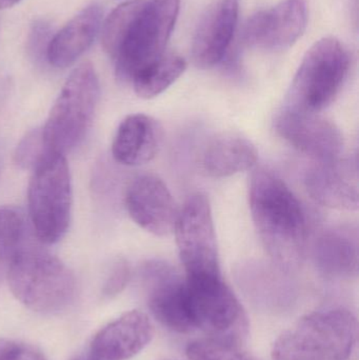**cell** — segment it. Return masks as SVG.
I'll use <instances>...</instances> for the list:
<instances>
[{
  "label": "cell",
  "instance_id": "cell-1",
  "mask_svg": "<svg viewBox=\"0 0 359 360\" xmlns=\"http://www.w3.org/2000/svg\"><path fill=\"white\" fill-rule=\"evenodd\" d=\"M249 205L261 243L282 273L301 268L307 254L308 222L296 195L278 174L259 167L249 182Z\"/></svg>",
  "mask_w": 359,
  "mask_h": 360
},
{
  "label": "cell",
  "instance_id": "cell-2",
  "mask_svg": "<svg viewBox=\"0 0 359 360\" xmlns=\"http://www.w3.org/2000/svg\"><path fill=\"white\" fill-rule=\"evenodd\" d=\"M358 319L346 309L306 315L274 342L273 360H347L358 342Z\"/></svg>",
  "mask_w": 359,
  "mask_h": 360
},
{
  "label": "cell",
  "instance_id": "cell-3",
  "mask_svg": "<svg viewBox=\"0 0 359 360\" xmlns=\"http://www.w3.org/2000/svg\"><path fill=\"white\" fill-rule=\"evenodd\" d=\"M13 295L34 312L65 310L75 297L73 272L50 252L23 245L17 252L8 272Z\"/></svg>",
  "mask_w": 359,
  "mask_h": 360
},
{
  "label": "cell",
  "instance_id": "cell-4",
  "mask_svg": "<svg viewBox=\"0 0 359 360\" xmlns=\"http://www.w3.org/2000/svg\"><path fill=\"white\" fill-rule=\"evenodd\" d=\"M99 95L98 76L91 63H84L70 74L41 129L46 151L65 155L84 141Z\"/></svg>",
  "mask_w": 359,
  "mask_h": 360
},
{
  "label": "cell",
  "instance_id": "cell-5",
  "mask_svg": "<svg viewBox=\"0 0 359 360\" xmlns=\"http://www.w3.org/2000/svg\"><path fill=\"white\" fill-rule=\"evenodd\" d=\"M350 56L337 38L326 37L309 49L293 78L285 107L318 114L334 103L347 80Z\"/></svg>",
  "mask_w": 359,
  "mask_h": 360
},
{
  "label": "cell",
  "instance_id": "cell-6",
  "mask_svg": "<svg viewBox=\"0 0 359 360\" xmlns=\"http://www.w3.org/2000/svg\"><path fill=\"white\" fill-rule=\"evenodd\" d=\"M27 205L36 236L46 245L61 240L70 226L72 182L65 155L46 151L33 167Z\"/></svg>",
  "mask_w": 359,
  "mask_h": 360
},
{
  "label": "cell",
  "instance_id": "cell-7",
  "mask_svg": "<svg viewBox=\"0 0 359 360\" xmlns=\"http://www.w3.org/2000/svg\"><path fill=\"white\" fill-rule=\"evenodd\" d=\"M179 6L181 0L145 2L128 37L114 57L118 79L132 82L138 72L164 54L167 42L178 17Z\"/></svg>",
  "mask_w": 359,
  "mask_h": 360
},
{
  "label": "cell",
  "instance_id": "cell-8",
  "mask_svg": "<svg viewBox=\"0 0 359 360\" xmlns=\"http://www.w3.org/2000/svg\"><path fill=\"white\" fill-rule=\"evenodd\" d=\"M185 287L194 329L229 344L236 345L244 338L246 314L223 276L185 278Z\"/></svg>",
  "mask_w": 359,
  "mask_h": 360
},
{
  "label": "cell",
  "instance_id": "cell-9",
  "mask_svg": "<svg viewBox=\"0 0 359 360\" xmlns=\"http://www.w3.org/2000/svg\"><path fill=\"white\" fill-rule=\"evenodd\" d=\"M185 278L221 276L210 201L196 193L178 211L174 228Z\"/></svg>",
  "mask_w": 359,
  "mask_h": 360
},
{
  "label": "cell",
  "instance_id": "cell-10",
  "mask_svg": "<svg viewBox=\"0 0 359 360\" xmlns=\"http://www.w3.org/2000/svg\"><path fill=\"white\" fill-rule=\"evenodd\" d=\"M141 279L153 316L172 331H193L185 281L176 270L162 260H150L141 268Z\"/></svg>",
  "mask_w": 359,
  "mask_h": 360
},
{
  "label": "cell",
  "instance_id": "cell-11",
  "mask_svg": "<svg viewBox=\"0 0 359 360\" xmlns=\"http://www.w3.org/2000/svg\"><path fill=\"white\" fill-rule=\"evenodd\" d=\"M275 131L294 149L316 162L341 160L344 136L337 124L316 113L284 108L275 118Z\"/></svg>",
  "mask_w": 359,
  "mask_h": 360
},
{
  "label": "cell",
  "instance_id": "cell-12",
  "mask_svg": "<svg viewBox=\"0 0 359 360\" xmlns=\"http://www.w3.org/2000/svg\"><path fill=\"white\" fill-rule=\"evenodd\" d=\"M307 20L306 0H284L274 8L252 15L244 25L242 39L252 48L285 50L303 35Z\"/></svg>",
  "mask_w": 359,
  "mask_h": 360
},
{
  "label": "cell",
  "instance_id": "cell-13",
  "mask_svg": "<svg viewBox=\"0 0 359 360\" xmlns=\"http://www.w3.org/2000/svg\"><path fill=\"white\" fill-rule=\"evenodd\" d=\"M126 207L133 221L147 232L158 237L174 232L179 210L159 177L145 174L133 180L126 188Z\"/></svg>",
  "mask_w": 359,
  "mask_h": 360
},
{
  "label": "cell",
  "instance_id": "cell-14",
  "mask_svg": "<svg viewBox=\"0 0 359 360\" xmlns=\"http://www.w3.org/2000/svg\"><path fill=\"white\" fill-rule=\"evenodd\" d=\"M240 0H215L200 18L192 44V58L200 69H211L225 58L235 31Z\"/></svg>",
  "mask_w": 359,
  "mask_h": 360
},
{
  "label": "cell",
  "instance_id": "cell-15",
  "mask_svg": "<svg viewBox=\"0 0 359 360\" xmlns=\"http://www.w3.org/2000/svg\"><path fill=\"white\" fill-rule=\"evenodd\" d=\"M149 317L130 311L100 330L91 342L89 360H128L141 353L153 338Z\"/></svg>",
  "mask_w": 359,
  "mask_h": 360
},
{
  "label": "cell",
  "instance_id": "cell-16",
  "mask_svg": "<svg viewBox=\"0 0 359 360\" xmlns=\"http://www.w3.org/2000/svg\"><path fill=\"white\" fill-rule=\"evenodd\" d=\"M306 190L312 199L331 209H358V172L341 160L316 162L303 177Z\"/></svg>",
  "mask_w": 359,
  "mask_h": 360
},
{
  "label": "cell",
  "instance_id": "cell-17",
  "mask_svg": "<svg viewBox=\"0 0 359 360\" xmlns=\"http://www.w3.org/2000/svg\"><path fill=\"white\" fill-rule=\"evenodd\" d=\"M358 229L339 224L326 229L314 241L312 258L316 269L334 278L356 276L358 273Z\"/></svg>",
  "mask_w": 359,
  "mask_h": 360
},
{
  "label": "cell",
  "instance_id": "cell-18",
  "mask_svg": "<svg viewBox=\"0 0 359 360\" xmlns=\"http://www.w3.org/2000/svg\"><path fill=\"white\" fill-rule=\"evenodd\" d=\"M162 126L145 114H132L122 120L116 131L112 154L124 166L136 167L151 162L162 147Z\"/></svg>",
  "mask_w": 359,
  "mask_h": 360
},
{
  "label": "cell",
  "instance_id": "cell-19",
  "mask_svg": "<svg viewBox=\"0 0 359 360\" xmlns=\"http://www.w3.org/2000/svg\"><path fill=\"white\" fill-rule=\"evenodd\" d=\"M103 11L93 4L78 13L48 42L46 58L57 69L73 65L94 42L101 29Z\"/></svg>",
  "mask_w": 359,
  "mask_h": 360
},
{
  "label": "cell",
  "instance_id": "cell-20",
  "mask_svg": "<svg viewBox=\"0 0 359 360\" xmlns=\"http://www.w3.org/2000/svg\"><path fill=\"white\" fill-rule=\"evenodd\" d=\"M257 150L246 137L234 133L218 135L209 141L202 154V167L209 176L229 177L254 168Z\"/></svg>",
  "mask_w": 359,
  "mask_h": 360
},
{
  "label": "cell",
  "instance_id": "cell-21",
  "mask_svg": "<svg viewBox=\"0 0 359 360\" xmlns=\"http://www.w3.org/2000/svg\"><path fill=\"white\" fill-rule=\"evenodd\" d=\"M187 63L183 57L164 54L138 72L131 84L137 96L143 99L154 98L172 86L183 75Z\"/></svg>",
  "mask_w": 359,
  "mask_h": 360
},
{
  "label": "cell",
  "instance_id": "cell-22",
  "mask_svg": "<svg viewBox=\"0 0 359 360\" xmlns=\"http://www.w3.org/2000/svg\"><path fill=\"white\" fill-rule=\"evenodd\" d=\"M145 2L143 0L124 2L113 10L105 23L101 25V46L112 58L117 55L133 25L145 8Z\"/></svg>",
  "mask_w": 359,
  "mask_h": 360
},
{
  "label": "cell",
  "instance_id": "cell-23",
  "mask_svg": "<svg viewBox=\"0 0 359 360\" xmlns=\"http://www.w3.org/2000/svg\"><path fill=\"white\" fill-rule=\"evenodd\" d=\"M25 219L14 207H0V285L8 276L17 252L25 245Z\"/></svg>",
  "mask_w": 359,
  "mask_h": 360
},
{
  "label": "cell",
  "instance_id": "cell-24",
  "mask_svg": "<svg viewBox=\"0 0 359 360\" xmlns=\"http://www.w3.org/2000/svg\"><path fill=\"white\" fill-rule=\"evenodd\" d=\"M187 356L190 360H257L236 345L212 338L191 342L187 347Z\"/></svg>",
  "mask_w": 359,
  "mask_h": 360
},
{
  "label": "cell",
  "instance_id": "cell-25",
  "mask_svg": "<svg viewBox=\"0 0 359 360\" xmlns=\"http://www.w3.org/2000/svg\"><path fill=\"white\" fill-rule=\"evenodd\" d=\"M41 129H36L25 135L15 152V162L20 168L33 169L46 153Z\"/></svg>",
  "mask_w": 359,
  "mask_h": 360
},
{
  "label": "cell",
  "instance_id": "cell-26",
  "mask_svg": "<svg viewBox=\"0 0 359 360\" xmlns=\"http://www.w3.org/2000/svg\"><path fill=\"white\" fill-rule=\"evenodd\" d=\"M130 277L131 269L128 262L124 258L116 260L105 279V285L103 288V295L105 297H114L118 295L128 285Z\"/></svg>",
  "mask_w": 359,
  "mask_h": 360
},
{
  "label": "cell",
  "instance_id": "cell-27",
  "mask_svg": "<svg viewBox=\"0 0 359 360\" xmlns=\"http://www.w3.org/2000/svg\"><path fill=\"white\" fill-rule=\"evenodd\" d=\"M0 360H46L44 355L27 345L0 340Z\"/></svg>",
  "mask_w": 359,
  "mask_h": 360
},
{
  "label": "cell",
  "instance_id": "cell-28",
  "mask_svg": "<svg viewBox=\"0 0 359 360\" xmlns=\"http://www.w3.org/2000/svg\"><path fill=\"white\" fill-rule=\"evenodd\" d=\"M48 35H50V27L44 21H37L33 25V29L30 34L29 46L36 56L46 55V49L51 40Z\"/></svg>",
  "mask_w": 359,
  "mask_h": 360
},
{
  "label": "cell",
  "instance_id": "cell-29",
  "mask_svg": "<svg viewBox=\"0 0 359 360\" xmlns=\"http://www.w3.org/2000/svg\"><path fill=\"white\" fill-rule=\"evenodd\" d=\"M20 0H0V10L12 8L15 4H18Z\"/></svg>",
  "mask_w": 359,
  "mask_h": 360
},
{
  "label": "cell",
  "instance_id": "cell-30",
  "mask_svg": "<svg viewBox=\"0 0 359 360\" xmlns=\"http://www.w3.org/2000/svg\"><path fill=\"white\" fill-rule=\"evenodd\" d=\"M1 162H2V148L0 146V168H1Z\"/></svg>",
  "mask_w": 359,
  "mask_h": 360
}]
</instances>
